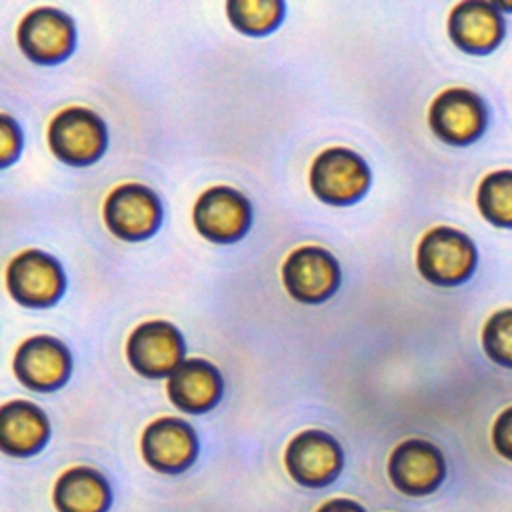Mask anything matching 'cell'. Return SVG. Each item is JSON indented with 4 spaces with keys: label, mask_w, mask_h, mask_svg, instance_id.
Instances as JSON below:
<instances>
[{
    "label": "cell",
    "mask_w": 512,
    "mask_h": 512,
    "mask_svg": "<svg viewBox=\"0 0 512 512\" xmlns=\"http://www.w3.org/2000/svg\"><path fill=\"white\" fill-rule=\"evenodd\" d=\"M428 122L440 140L464 146L482 136L488 122V110L484 100L472 90L448 88L434 98Z\"/></svg>",
    "instance_id": "9c48e42d"
},
{
    "label": "cell",
    "mask_w": 512,
    "mask_h": 512,
    "mask_svg": "<svg viewBox=\"0 0 512 512\" xmlns=\"http://www.w3.org/2000/svg\"><path fill=\"white\" fill-rule=\"evenodd\" d=\"M496 6H500V8H504V10H512V4H510V2H504V0L496 2Z\"/></svg>",
    "instance_id": "d4e9b609"
},
{
    "label": "cell",
    "mask_w": 512,
    "mask_h": 512,
    "mask_svg": "<svg viewBox=\"0 0 512 512\" xmlns=\"http://www.w3.org/2000/svg\"><path fill=\"white\" fill-rule=\"evenodd\" d=\"M284 462L298 484L320 488L336 480L344 464V454L336 438L328 432L304 430L290 440Z\"/></svg>",
    "instance_id": "8fae6325"
},
{
    "label": "cell",
    "mask_w": 512,
    "mask_h": 512,
    "mask_svg": "<svg viewBox=\"0 0 512 512\" xmlns=\"http://www.w3.org/2000/svg\"><path fill=\"white\" fill-rule=\"evenodd\" d=\"M48 144L62 162L72 166H88L106 150V124L88 108H64L48 126Z\"/></svg>",
    "instance_id": "7a4b0ae2"
},
{
    "label": "cell",
    "mask_w": 512,
    "mask_h": 512,
    "mask_svg": "<svg viewBox=\"0 0 512 512\" xmlns=\"http://www.w3.org/2000/svg\"><path fill=\"white\" fill-rule=\"evenodd\" d=\"M312 192L328 204H352L370 186L368 164L356 152L336 146L316 156L310 168Z\"/></svg>",
    "instance_id": "3957f363"
},
{
    "label": "cell",
    "mask_w": 512,
    "mask_h": 512,
    "mask_svg": "<svg viewBox=\"0 0 512 512\" xmlns=\"http://www.w3.org/2000/svg\"><path fill=\"white\" fill-rule=\"evenodd\" d=\"M16 378L38 392H52L68 380L72 356L68 348L52 336H32L24 340L14 356Z\"/></svg>",
    "instance_id": "4fadbf2b"
},
{
    "label": "cell",
    "mask_w": 512,
    "mask_h": 512,
    "mask_svg": "<svg viewBox=\"0 0 512 512\" xmlns=\"http://www.w3.org/2000/svg\"><path fill=\"white\" fill-rule=\"evenodd\" d=\"M316 512H366L358 502L348 498H334L324 502Z\"/></svg>",
    "instance_id": "cb8c5ba5"
},
{
    "label": "cell",
    "mask_w": 512,
    "mask_h": 512,
    "mask_svg": "<svg viewBox=\"0 0 512 512\" xmlns=\"http://www.w3.org/2000/svg\"><path fill=\"white\" fill-rule=\"evenodd\" d=\"M6 284L18 304L44 308L60 300L66 278L54 256L42 250H24L8 264Z\"/></svg>",
    "instance_id": "277c9868"
},
{
    "label": "cell",
    "mask_w": 512,
    "mask_h": 512,
    "mask_svg": "<svg viewBox=\"0 0 512 512\" xmlns=\"http://www.w3.org/2000/svg\"><path fill=\"white\" fill-rule=\"evenodd\" d=\"M18 46L38 64H56L68 58L76 44V28L62 10L40 6L18 24Z\"/></svg>",
    "instance_id": "ba28073f"
},
{
    "label": "cell",
    "mask_w": 512,
    "mask_h": 512,
    "mask_svg": "<svg viewBox=\"0 0 512 512\" xmlns=\"http://www.w3.org/2000/svg\"><path fill=\"white\" fill-rule=\"evenodd\" d=\"M388 476L400 492L408 496H424L442 484L446 476V462L440 448L432 442L408 438L392 450Z\"/></svg>",
    "instance_id": "7c38bea8"
},
{
    "label": "cell",
    "mask_w": 512,
    "mask_h": 512,
    "mask_svg": "<svg viewBox=\"0 0 512 512\" xmlns=\"http://www.w3.org/2000/svg\"><path fill=\"white\" fill-rule=\"evenodd\" d=\"M282 280L288 294L298 302L320 304L340 286V266L328 250L300 246L284 260Z\"/></svg>",
    "instance_id": "52a82bcc"
},
{
    "label": "cell",
    "mask_w": 512,
    "mask_h": 512,
    "mask_svg": "<svg viewBox=\"0 0 512 512\" xmlns=\"http://www.w3.org/2000/svg\"><path fill=\"white\" fill-rule=\"evenodd\" d=\"M476 258L474 242L450 226L428 230L416 252L420 274L436 286H456L468 280L476 268Z\"/></svg>",
    "instance_id": "6da1fadb"
},
{
    "label": "cell",
    "mask_w": 512,
    "mask_h": 512,
    "mask_svg": "<svg viewBox=\"0 0 512 512\" xmlns=\"http://www.w3.org/2000/svg\"><path fill=\"white\" fill-rule=\"evenodd\" d=\"M104 220L122 240H144L162 222V204L156 192L138 182L116 186L104 202Z\"/></svg>",
    "instance_id": "8992f818"
},
{
    "label": "cell",
    "mask_w": 512,
    "mask_h": 512,
    "mask_svg": "<svg viewBox=\"0 0 512 512\" xmlns=\"http://www.w3.org/2000/svg\"><path fill=\"white\" fill-rule=\"evenodd\" d=\"M196 454V432L180 418H158L142 434V456L158 472H182L196 460Z\"/></svg>",
    "instance_id": "5bb4252c"
},
{
    "label": "cell",
    "mask_w": 512,
    "mask_h": 512,
    "mask_svg": "<svg viewBox=\"0 0 512 512\" xmlns=\"http://www.w3.org/2000/svg\"><path fill=\"white\" fill-rule=\"evenodd\" d=\"M448 34L460 50L488 54L504 38V18L492 2L466 0L450 12Z\"/></svg>",
    "instance_id": "9a60e30c"
},
{
    "label": "cell",
    "mask_w": 512,
    "mask_h": 512,
    "mask_svg": "<svg viewBox=\"0 0 512 512\" xmlns=\"http://www.w3.org/2000/svg\"><path fill=\"white\" fill-rule=\"evenodd\" d=\"M492 444L500 456L512 460V406L500 412L494 420Z\"/></svg>",
    "instance_id": "603a6c76"
},
{
    "label": "cell",
    "mask_w": 512,
    "mask_h": 512,
    "mask_svg": "<svg viewBox=\"0 0 512 512\" xmlns=\"http://www.w3.org/2000/svg\"><path fill=\"white\" fill-rule=\"evenodd\" d=\"M50 436L42 408L28 400H12L0 408V446L12 456L36 454Z\"/></svg>",
    "instance_id": "e0dca14e"
},
{
    "label": "cell",
    "mask_w": 512,
    "mask_h": 512,
    "mask_svg": "<svg viewBox=\"0 0 512 512\" xmlns=\"http://www.w3.org/2000/svg\"><path fill=\"white\" fill-rule=\"evenodd\" d=\"M284 10L286 6L280 0H230L226 4L232 26L250 36L272 32L282 22Z\"/></svg>",
    "instance_id": "d6986e66"
},
{
    "label": "cell",
    "mask_w": 512,
    "mask_h": 512,
    "mask_svg": "<svg viewBox=\"0 0 512 512\" xmlns=\"http://www.w3.org/2000/svg\"><path fill=\"white\" fill-rule=\"evenodd\" d=\"M22 146V136L18 124L8 116H0V164L8 166L12 160L18 158Z\"/></svg>",
    "instance_id": "7402d4cb"
},
{
    "label": "cell",
    "mask_w": 512,
    "mask_h": 512,
    "mask_svg": "<svg viewBox=\"0 0 512 512\" xmlns=\"http://www.w3.org/2000/svg\"><path fill=\"white\" fill-rule=\"evenodd\" d=\"M476 202L490 224L512 228V170L488 174L478 186Z\"/></svg>",
    "instance_id": "ffe728a7"
},
{
    "label": "cell",
    "mask_w": 512,
    "mask_h": 512,
    "mask_svg": "<svg viewBox=\"0 0 512 512\" xmlns=\"http://www.w3.org/2000/svg\"><path fill=\"white\" fill-rule=\"evenodd\" d=\"M482 346L490 360L512 368V308L494 312L482 330Z\"/></svg>",
    "instance_id": "44dd1931"
},
{
    "label": "cell",
    "mask_w": 512,
    "mask_h": 512,
    "mask_svg": "<svg viewBox=\"0 0 512 512\" xmlns=\"http://www.w3.org/2000/svg\"><path fill=\"white\" fill-rule=\"evenodd\" d=\"M186 346L178 328L166 320H148L128 336L130 366L146 378L172 374L184 362Z\"/></svg>",
    "instance_id": "5b68a950"
},
{
    "label": "cell",
    "mask_w": 512,
    "mask_h": 512,
    "mask_svg": "<svg viewBox=\"0 0 512 512\" xmlns=\"http://www.w3.org/2000/svg\"><path fill=\"white\" fill-rule=\"evenodd\" d=\"M166 388L176 408L202 414L220 402L224 382L214 364L204 358H190L170 374Z\"/></svg>",
    "instance_id": "2e32d148"
},
{
    "label": "cell",
    "mask_w": 512,
    "mask_h": 512,
    "mask_svg": "<svg viewBox=\"0 0 512 512\" xmlns=\"http://www.w3.org/2000/svg\"><path fill=\"white\" fill-rule=\"evenodd\" d=\"M194 226L212 242L240 240L252 222V206L244 194L230 186H214L202 192L194 204Z\"/></svg>",
    "instance_id": "30bf717a"
},
{
    "label": "cell",
    "mask_w": 512,
    "mask_h": 512,
    "mask_svg": "<svg viewBox=\"0 0 512 512\" xmlns=\"http://www.w3.org/2000/svg\"><path fill=\"white\" fill-rule=\"evenodd\" d=\"M110 502L112 492L108 480L88 466L66 470L54 486L58 512H106Z\"/></svg>",
    "instance_id": "ac0fdd59"
}]
</instances>
